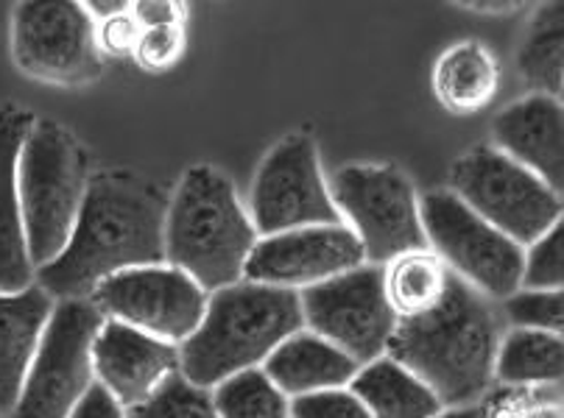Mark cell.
Segmentation results:
<instances>
[{"mask_svg":"<svg viewBox=\"0 0 564 418\" xmlns=\"http://www.w3.org/2000/svg\"><path fill=\"white\" fill-rule=\"evenodd\" d=\"M90 301L104 318L174 346L196 332L207 310V293L169 263L120 271L93 290Z\"/></svg>","mask_w":564,"mask_h":418,"instance_id":"cell-13","label":"cell"},{"mask_svg":"<svg viewBox=\"0 0 564 418\" xmlns=\"http://www.w3.org/2000/svg\"><path fill=\"white\" fill-rule=\"evenodd\" d=\"M305 329L300 293L238 282L207 296L196 332L180 346V374L213 391L240 371L260 369L285 338Z\"/></svg>","mask_w":564,"mask_h":418,"instance_id":"cell-3","label":"cell"},{"mask_svg":"<svg viewBox=\"0 0 564 418\" xmlns=\"http://www.w3.org/2000/svg\"><path fill=\"white\" fill-rule=\"evenodd\" d=\"M347 388L372 418H433L445 410L425 383L386 354L360 365Z\"/></svg>","mask_w":564,"mask_h":418,"instance_id":"cell-21","label":"cell"},{"mask_svg":"<svg viewBox=\"0 0 564 418\" xmlns=\"http://www.w3.org/2000/svg\"><path fill=\"white\" fill-rule=\"evenodd\" d=\"M305 329L330 341L358 365L383 358L397 316L383 293V268L360 265L300 290Z\"/></svg>","mask_w":564,"mask_h":418,"instance_id":"cell-10","label":"cell"},{"mask_svg":"<svg viewBox=\"0 0 564 418\" xmlns=\"http://www.w3.org/2000/svg\"><path fill=\"white\" fill-rule=\"evenodd\" d=\"M96 383L123 410L149 399L169 376L180 374V346L104 318L93 341Z\"/></svg>","mask_w":564,"mask_h":418,"instance_id":"cell-15","label":"cell"},{"mask_svg":"<svg viewBox=\"0 0 564 418\" xmlns=\"http://www.w3.org/2000/svg\"><path fill=\"white\" fill-rule=\"evenodd\" d=\"M500 318L489 299L451 274L445 299L431 312L397 321L386 358L425 383L442 407L478 405L495 383Z\"/></svg>","mask_w":564,"mask_h":418,"instance_id":"cell-2","label":"cell"},{"mask_svg":"<svg viewBox=\"0 0 564 418\" xmlns=\"http://www.w3.org/2000/svg\"><path fill=\"white\" fill-rule=\"evenodd\" d=\"M12 59L29 78L82 87L101 76L96 20L85 3H20L12 14Z\"/></svg>","mask_w":564,"mask_h":418,"instance_id":"cell-11","label":"cell"},{"mask_svg":"<svg viewBox=\"0 0 564 418\" xmlns=\"http://www.w3.org/2000/svg\"><path fill=\"white\" fill-rule=\"evenodd\" d=\"M500 70L487 45L467 40L456 42L438 56L433 67V92L453 114H475L495 101Z\"/></svg>","mask_w":564,"mask_h":418,"instance_id":"cell-20","label":"cell"},{"mask_svg":"<svg viewBox=\"0 0 564 418\" xmlns=\"http://www.w3.org/2000/svg\"><path fill=\"white\" fill-rule=\"evenodd\" d=\"M140 25L138 20L132 18V12H123L118 18H109L96 23V40L98 51L109 56H132L134 48H138L140 40Z\"/></svg>","mask_w":564,"mask_h":418,"instance_id":"cell-31","label":"cell"},{"mask_svg":"<svg viewBox=\"0 0 564 418\" xmlns=\"http://www.w3.org/2000/svg\"><path fill=\"white\" fill-rule=\"evenodd\" d=\"M531 418H562V413H558V407H551V410H540V413H534V416Z\"/></svg>","mask_w":564,"mask_h":418,"instance_id":"cell-36","label":"cell"},{"mask_svg":"<svg viewBox=\"0 0 564 418\" xmlns=\"http://www.w3.org/2000/svg\"><path fill=\"white\" fill-rule=\"evenodd\" d=\"M56 301L40 285L0 293V416H9L23 391Z\"/></svg>","mask_w":564,"mask_h":418,"instance_id":"cell-18","label":"cell"},{"mask_svg":"<svg viewBox=\"0 0 564 418\" xmlns=\"http://www.w3.org/2000/svg\"><path fill=\"white\" fill-rule=\"evenodd\" d=\"M495 148L545 182L551 190L564 187V109L547 96H525L495 118Z\"/></svg>","mask_w":564,"mask_h":418,"instance_id":"cell-16","label":"cell"},{"mask_svg":"<svg viewBox=\"0 0 564 418\" xmlns=\"http://www.w3.org/2000/svg\"><path fill=\"white\" fill-rule=\"evenodd\" d=\"M87 182V154L78 140L54 120H34L18 162L20 212L34 271L65 251Z\"/></svg>","mask_w":564,"mask_h":418,"instance_id":"cell-5","label":"cell"},{"mask_svg":"<svg viewBox=\"0 0 564 418\" xmlns=\"http://www.w3.org/2000/svg\"><path fill=\"white\" fill-rule=\"evenodd\" d=\"M258 238L249 209L221 170L196 165L182 176L165 212V263L210 296L243 282Z\"/></svg>","mask_w":564,"mask_h":418,"instance_id":"cell-4","label":"cell"},{"mask_svg":"<svg viewBox=\"0 0 564 418\" xmlns=\"http://www.w3.org/2000/svg\"><path fill=\"white\" fill-rule=\"evenodd\" d=\"M564 371L562 334L509 329L500 338L495 380L503 385H558Z\"/></svg>","mask_w":564,"mask_h":418,"instance_id":"cell-24","label":"cell"},{"mask_svg":"<svg viewBox=\"0 0 564 418\" xmlns=\"http://www.w3.org/2000/svg\"><path fill=\"white\" fill-rule=\"evenodd\" d=\"M420 221L427 249L484 299L503 301L520 290L522 249L480 221L456 193L436 190L422 196Z\"/></svg>","mask_w":564,"mask_h":418,"instance_id":"cell-9","label":"cell"},{"mask_svg":"<svg viewBox=\"0 0 564 418\" xmlns=\"http://www.w3.org/2000/svg\"><path fill=\"white\" fill-rule=\"evenodd\" d=\"M260 369L276 385V391L289 399H300L318 391L347 388L360 365L311 329H300L285 338Z\"/></svg>","mask_w":564,"mask_h":418,"instance_id":"cell-19","label":"cell"},{"mask_svg":"<svg viewBox=\"0 0 564 418\" xmlns=\"http://www.w3.org/2000/svg\"><path fill=\"white\" fill-rule=\"evenodd\" d=\"M517 73L531 96L562 101L564 90V3L553 0L534 12L517 51Z\"/></svg>","mask_w":564,"mask_h":418,"instance_id":"cell-22","label":"cell"},{"mask_svg":"<svg viewBox=\"0 0 564 418\" xmlns=\"http://www.w3.org/2000/svg\"><path fill=\"white\" fill-rule=\"evenodd\" d=\"M503 312L511 329L562 334L564 296L562 290H517L503 299Z\"/></svg>","mask_w":564,"mask_h":418,"instance_id":"cell-27","label":"cell"},{"mask_svg":"<svg viewBox=\"0 0 564 418\" xmlns=\"http://www.w3.org/2000/svg\"><path fill=\"white\" fill-rule=\"evenodd\" d=\"M210 396L218 418H291V399L276 391L263 369L229 376Z\"/></svg>","mask_w":564,"mask_h":418,"instance_id":"cell-25","label":"cell"},{"mask_svg":"<svg viewBox=\"0 0 564 418\" xmlns=\"http://www.w3.org/2000/svg\"><path fill=\"white\" fill-rule=\"evenodd\" d=\"M185 48V31L182 25H169V29H143L140 31L134 59L145 70H169Z\"/></svg>","mask_w":564,"mask_h":418,"instance_id":"cell-30","label":"cell"},{"mask_svg":"<svg viewBox=\"0 0 564 418\" xmlns=\"http://www.w3.org/2000/svg\"><path fill=\"white\" fill-rule=\"evenodd\" d=\"M70 418H127V410L96 383L87 391L85 399L78 402Z\"/></svg>","mask_w":564,"mask_h":418,"instance_id":"cell-33","label":"cell"},{"mask_svg":"<svg viewBox=\"0 0 564 418\" xmlns=\"http://www.w3.org/2000/svg\"><path fill=\"white\" fill-rule=\"evenodd\" d=\"M360 265H367V257L352 229L344 223L305 227L258 238L243 268V282L300 293Z\"/></svg>","mask_w":564,"mask_h":418,"instance_id":"cell-14","label":"cell"},{"mask_svg":"<svg viewBox=\"0 0 564 418\" xmlns=\"http://www.w3.org/2000/svg\"><path fill=\"white\" fill-rule=\"evenodd\" d=\"M104 316L90 299L56 301L9 418H70L96 385L93 341Z\"/></svg>","mask_w":564,"mask_h":418,"instance_id":"cell-8","label":"cell"},{"mask_svg":"<svg viewBox=\"0 0 564 418\" xmlns=\"http://www.w3.org/2000/svg\"><path fill=\"white\" fill-rule=\"evenodd\" d=\"M564 282V227L556 223L536 243L522 249L520 290H562Z\"/></svg>","mask_w":564,"mask_h":418,"instance_id":"cell-28","label":"cell"},{"mask_svg":"<svg viewBox=\"0 0 564 418\" xmlns=\"http://www.w3.org/2000/svg\"><path fill=\"white\" fill-rule=\"evenodd\" d=\"M467 9L498 14V12H511V9H517V3H467Z\"/></svg>","mask_w":564,"mask_h":418,"instance_id":"cell-35","label":"cell"},{"mask_svg":"<svg viewBox=\"0 0 564 418\" xmlns=\"http://www.w3.org/2000/svg\"><path fill=\"white\" fill-rule=\"evenodd\" d=\"M127 418H218L210 391L187 383L182 374L169 376L154 394L129 407Z\"/></svg>","mask_w":564,"mask_h":418,"instance_id":"cell-26","label":"cell"},{"mask_svg":"<svg viewBox=\"0 0 564 418\" xmlns=\"http://www.w3.org/2000/svg\"><path fill=\"white\" fill-rule=\"evenodd\" d=\"M447 282L451 271L431 249L409 251L383 265V293L397 321L431 312L445 299Z\"/></svg>","mask_w":564,"mask_h":418,"instance_id":"cell-23","label":"cell"},{"mask_svg":"<svg viewBox=\"0 0 564 418\" xmlns=\"http://www.w3.org/2000/svg\"><path fill=\"white\" fill-rule=\"evenodd\" d=\"M129 12L140 29H169V25H182L185 20V9L176 0H140L129 7Z\"/></svg>","mask_w":564,"mask_h":418,"instance_id":"cell-32","label":"cell"},{"mask_svg":"<svg viewBox=\"0 0 564 418\" xmlns=\"http://www.w3.org/2000/svg\"><path fill=\"white\" fill-rule=\"evenodd\" d=\"M249 218L260 238L305 227H338L316 143L307 134H289L265 154L254 176Z\"/></svg>","mask_w":564,"mask_h":418,"instance_id":"cell-12","label":"cell"},{"mask_svg":"<svg viewBox=\"0 0 564 418\" xmlns=\"http://www.w3.org/2000/svg\"><path fill=\"white\" fill-rule=\"evenodd\" d=\"M291 418H372L349 388L318 391L291 399Z\"/></svg>","mask_w":564,"mask_h":418,"instance_id":"cell-29","label":"cell"},{"mask_svg":"<svg viewBox=\"0 0 564 418\" xmlns=\"http://www.w3.org/2000/svg\"><path fill=\"white\" fill-rule=\"evenodd\" d=\"M433 418H489V407L487 405H467V407H445V410L438 413Z\"/></svg>","mask_w":564,"mask_h":418,"instance_id":"cell-34","label":"cell"},{"mask_svg":"<svg viewBox=\"0 0 564 418\" xmlns=\"http://www.w3.org/2000/svg\"><path fill=\"white\" fill-rule=\"evenodd\" d=\"M451 185L480 221L498 229L520 249L562 223V193L511 162L495 145H478L453 165Z\"/></svg>","mask_w":564,"mask_h":418,"instance_id":"cell-6","label":"cell"},{"mask_svg":"<svg viewBox=\"0 0 564 418\" xmlns=\"http://www.w3.org/2000/svg\"><path fill=\"white\" fill-rule=\"evenodd\" d=\"M344 227L364 245L367 265L391 263L409 251H425L420 198L402 170L391 165H349L327 182Z\"/></svg>","mask_w":564,"mask_h":418,"instance_id":"cell-7","label":"cell"},{"mask_svg":"<svg viewBox=\"0 0 564 418\" xmlns=\"http://www.w3.org/2000/svg\"><path fill=\"white\" fill-rule=\"evenodd\" d=\"M169 198L132 170L90 176L65 251L34 271V285L54 301L90 299L120 271L165 263Z\"/></svg>","mask_w":564,"mask_h":418,"instance_id":"cell-1","label":"cell"},{"mask_svg":"<svg viewBox=\"0 0 564 418\" xmlns=\"http://www.w3.org/2000/svg\"><path fill=\"white\" fill-rule=\"evenodd\" d=\"M34 114L14 103H0V293H20L34 285L18 193V162Z\"/></svg>","mask_w":564,"mask_h":418,"instance_id":"cell-17","label":"cell"}]
</instances>
